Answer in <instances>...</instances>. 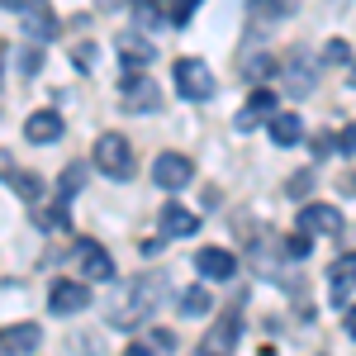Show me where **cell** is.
<instances>
[{"mask_svg": "<svg viewBox=\"0 0 356 356\" xmlns=\"http://www.w3.org/2000/svg\"><path fill=\"white\" fill-rule=\"evenodd\" d=\"M171 72H176V90L186 100H214V72L200 57H176Z\"/></svg>", "mask_w": 356, "mask_h": 356, "instance_id": "3", "label": "cell"}, {"mask_svg": "<svg viewBox=\"0 0 356 356\" xmlns=\"http://www.w3.org/2000/svg\"><path fill=\"white\" fill-rule=\"evenodd\" d=\"M86 186V166L81 162H72V166H62V181H57V200H72V195Z\"/></svg>", "mask_w": 356, "mask_h": 356, "instance_id": "22", "label": "cell"}, {"mask_svg": "<svg viewBox=\"0 0 356 356\" xmlns=\"http://www.w3.org/2000/svg\"><path fill=\"white\" fill-rule=\"evenodd\" d=\"M266 134H271V143H280V147H295L304 138V119L290 110H275L271 119H266Z\"/></svg>", "mask_w": 356, "mask_h": 356, "instance_id": "15", "label": "cell"}, {"mask_svg": "<svg viewBox=\"0 0 356 356\" xmlns=\"http://www.w3.org/2000/svg\"><path fill=\"white\" fill-rule=\"evenodd\" d=\"M114 48H119V57H124V67H129V72H147V67H152V38H143V33H119V43H114Z\"/></svg>", "mask_w": 356, "mask_h": 356, "instance_id": "13", "label": "cell"}, {"mask_svg": "<svg viewBox=\"0 0 356 356\" xmlns=\"http://www.w3.org/2000/svg\"><path fill=\"white\" fill-rule=\"evenodd\" d=\"M38 342H43L38 323H10V328H0V356H29Z\"/></svg>", "mask_w": 356, "mask_h": 356, "instance_id": "12", "label": "cell"}, {"mask_svg": "<svg viewBox=\"0 0 356 356\" xmlns=\"http://www.w3.org/2000/svg\"><path fill=\"white\" fill-rule=\"evenodd\" d=\"M95 166L110 176V181H129L134 176V147L124 134H105L95 138Z\"/></svg>", "mask_w": 356, "mask_h": 356, "instance_id": "2", "label": "cell"}, {"mask_svg": "<svg viewBox=\"0 0 356 356\" xmlns=\"http://www.w3.org/2000/svg\"><path fill=\"white\" fill-rule=\"evenodd\" d=\"M157 228H162V238H191L195 228H200V214H191L186 204H166L162 214H157Z\"/></svg>", "mask_w": 356, "mask_h": 356, "instance_id": "14", "label": "cell"}, {"mask_svg": "<svg viewBox=\"0 0 356 356\" xmlns=\"http://www.w3.org/2000/svg\"><path fill=\"white\" fill-rule=\"evenodd\" d=\"M152 304H157V280L138 275L134 285L110 304V323H114V328H138V323L152 314Z\"/></svg>", "mask_w": 356, "mask_h": 356, "instance_id": "1", "label": "cell"}, {"mask_svg": "<svg viewBox=\"0 0 356 356\" xmlns=\"http://www.w3.org/2000/svg\"><path fill=\"white\" fill-rule=\"evenodd\" d=\"M181 314H186V318L209 314V290H186V295H181Z\"/></svg>", "mask_w": 356, "mask_h": 356, "instance_id": "24", "label": "cell"}, {"mask_svg": "<svg viewBox=\"0 0 356 356\" xmlns=\"http://www.w3.org/2000/svg\"><path fill=\"white\" fill-rule=\"evenodd\" d=\"M332 147H337V152H356V124H347L342 134L332 138Z\"/></svg>", "mask_w": 356, "mask_h": 356, "instance_id": "28", "label": "cell"}, {"mask_svg": "<svg viewBox=\"0 0 356 356\" xmlns=\"http://www.w3.org/2000/svg\"><path fill=\"white\" fill-rule=\"evenodd\" d=\"M285 191H290V200H304V195L314 191V176H309V171H300V176H295V181H290Z\"/></svg>", "mask_w": 356, "mask_h": 356, "instance_id": "27", "label": "cell"}, {"mask_svg": "<svg viewBox=\"0 0 356 356\" xmlns=\"http://www.w3.org/2000/svg\"><path fill=\"white\" fill-rule=\"evenodd\" d=\"M328 285H332V300H337V304L356 290V252H347V257H337V261H332Z\"/></svg>", "mask_w": 356, "mask_h": 356, "instance_id": "17", "label": "cell"}, {"mask_svg": "<svg viewBox=\"0 0 356 356\" xmlns=\"http://www.w3.org/2000/svg\"><path fill=\"white\" fill-rule=\"evenodd\" d=\"M280 15H285L280 0H247V24L252 29H266L271 19H280Z\"/></svg>", "mask_w": 356, "mask_h": 356, "instance_id": "20", "label": "cell"}, {"mask_svg": "<svg viewBox=\"0 0 356 356\" xmlns=\"http://www.w3.org/2000/svg\"><path fill=\"white\" fill-rule=\"evenodd\" d=\"M0 5H5V10H15V15H29V10H38L43 0H0Z\"/></svg>", "mask_w": 356, "mask_h": 356, "instance_id": "31", "label": "cell"}, {"mask_svg": "<svg viewBox=\"0 0 356 356\" xmlns=\"http://www.w3.org/2000/svg\"><path fill=\"white\" fill-rule=\"evenodd\" d=\"M157 81L147 76V72H129L124 81H119V105L129 114H147V110H157Z\"/></svg>", "mask_w": 356, "mask_h": 356, "instance_id": "4", "label": "cell"}, {"mask_svg": "<svg viewBox=\"0 0 356 356\" xmlns=\"http://www.w3.org/2000/svg\"><path fill=\"white\" fill-rule=\"evenodd\" d=\"M72 257H76V266H81L86 280H114V257L95 243V238H76Z\"/></svg>", "mask_w": 356, "mask_h": 356, "instance_id": "5", "label": "cell"}, {"mask_svg": "<svg viewBox=\"0 0 356 356\" xmlns=\"http://www.w3.org/2000/svg\"><path fill=\"white\" fill-rule=\"evenodd\" d=\"M285 257H309V233H295V238L285 243Z\"/></svg>", "mask_w": 356, "mask_h": 356, "instance_id": "30", "label": "cell"}, {"mask_svg": "<svg viewBox=\"0 0 356 356\" xmlns=\"http://www.w3.org/2000/svg\"><path fill=\"white\" fill-rule=\"evenodd\" d=\"M33 223H38V228H48V233L67 228V200H53L48 209H38V204H33Z\"/></svg>", "mask_w": 356, "mask_h": 356, "instance_id": "21", "label": "cell"}, {"mask_svg": "<svg viewBox=\"0 0 356 356\" xmlns=\"http://www.w3.org/2000/svg\"><path fill=\"white\" fill-rule=\"evenodd\" d=\"M342 323H347V332L356 337V309H347V318H342Z\"/></svg>", "mask_w": 356, "mask_h": 356, "instance_id": "34", "label": "cell"}, {"mask_svg": "<svg viewBox=\"0 0 356 356\" xmlns=\"http://www.w3.org/2000/svg\"><path fill=\"white\" fill-rule=\"evenodd\" d=\"M323 57H328L332 67H342V62H347V57H352V48H347V43H342V38H332L328 48H323Z\"/></svg>", "mask_w": 356, "mask_h": 356, "instance_id": "26", "label": "cell"}, {"mask_svg": "<svg viewBox=\"0 0 356 356\" xmlns=\"http://www.w3.org/2000/svg\"><path fill=\"white\" fill-rule=\"evenodd\" d=\"M24 138H29V143H57V138H62V114H57V110H38V114H29Z\"/></svg>", "mask_w": 356, "mask_h": 356, "instance_id": "16", "label": "cell"}, {"mask_svg": "<svg viewBox=\"0 0 356 356\" xmlns=\"http://www.w3.org/2000/svg\"><path fill=\"white\" fill-rule=\"evenodd\" d=\"M124 356H162V352H157V347H152V342L143 337V342H134V347H129V352H124Z\"/></svg>", "mask_w": 356, "mask_h": 356, "instance_id": "32", "label": "cell"}, {"mask_svg": "<svg viewBox=\"0 0 356 356\" xmlns=\"http://www.w3.org/2000/svg\"><path fill=\"white\" fill-rule=\"evenodd\" d=\"M195 5H200V0H171L166 24H171V29H186V24H191V15H195Z\"/></svg>", "mask_w": 356, "mask_h": 356, "instance_id": "25", "label": "cell"}, {"mask_svg": "<svg viewBox=\"0 0 356 356\" xmlns=\"http://www.w3.org/2000/svg\"><path fill=\"white\" fill-rule=\"evenodd\" d=\"M195 271L204 275V280H233L238 257H233V252H223V247H200V252H195Z\"/></svg>", "mask_w": 356, "mask_h": 356, "instance_id": "11", "label": "cell"}, {"mask_svg": "<svg viewBox=\"0 0 356 356\" xmlns=\"http://www.w3.org/2000/svg\"><path fill=\"white\" fill-rule=\"evenodd\" d=\"M90 57H95V43H81V48H72V62H76L81 72H90V67H95Z\"/></svg>", "mask_w": 356, "mask_h": 356, "instance_id": "29", "label": "cell"}, {"mask_svg": "<svg viewBox=\"0 0 356 356\" xmlns=\"http://www.w3.org/2000/svg\"><path fill=\"white\" fill-rule=\"evenodd\" d=\"M195 166L191 157H181V152H162L157 162H152V181L162 186V191H181V186H191Z\"/></svg>", "mask_w": 356, "mask_h": 356, "instance_id": "6", "label": "cell"}, {"mask_svg": "<svg viewBox=\"0 0 356 356\" xmlns=\"http://www.w3.org/2000/svg\"><path fill=\"white\" fill-rule=\"evenodd\" d=\"M86 304H90V290H86L81 280H53V290H48V309L53 314H81Z\"/></svg>", "mask_w": 356, "mask_h": 356, "instance_id": "9", "label": "cell"}, {"mask_svg": "<svg viewBox=\"0 0 356 356\" xmlns=\"http://www.w3.org/2000/svg\"><path fill=\"white\" fill-rule=\"evenodd\" d=\"M238 337H243V323H238V314H223L219 323L209 328V337L200 342V356H233Z\"/></svg>", "mask_w": 356, "mask_h": 356, "instance_id": "8", "label": "cell"}, {"mask_svg": "<svg viewBox=\"0 0 356 356\" xmlns=\"http://www.w3.org/2000/svg\"><path fill=\"white\" fill-rule=\"evenodd\" d=\"M275 72V62L266 53H247L243 57V76H252V81H261V76H271Z\"/></svg>", "mask_w": 356, "mask_h": 356, "instance_id": "23", "label": "cell"}, {"mask_svg": "<svg viewBox=\"0 0 356 356\" xmlns=\"http://www.w3.org/2000/svg\"><path fill=\"white\" fill-rule=\"evenodd\" d=\"M29 38H38V43H48V38H57V33H62V24H57V15L53 10H43V5H38V10H29Z\"/></svg>", "mask_w": 356, "mask_h": 356, "instance_id": "18", "label": "cell"}, {"mask_svg": "<svg viewBox=\"0 0 356 356\" xmlns=\"http://www.w3.org/2000/svg\"><path fill=\"white\" fill-rule=\"evenodd\" d=\"M10 191L19 195V200H29V204H38V195H43V181L33 176V171H19V166H10Z\"/></svg>", "mask_w": 356, "mask_h": 356, "instance_id": "19", "label": "cell"}, {"mask_svg": "<svg viewBox=\"0 0 356 356\" xmlns=\"http://www.w3.org/2000/svg\"><path fill=\"white\" fill-rule=\"evenodd\" d=\"M271 114H275V90H271V86H257V90L247 95V105L238 110V119H233V124H238V129L247 134V129H257V124H266Z\"/></svg>", "mask_w": 356, "mask_h": 356, "instance_id": "10", "label": "cell"}, {"mask_svg": "<svg viewBox=\"0 0 356 356\" xmlns=\"http://www.w3.org/2000/svg\"><path fill=\"white\" fill-rule=\"evenodd\" d=\"M300 233H318V238H342V214L332 204H304L300 209Z\"/></svg>", "mask_w": 356, "mask_h": 356, "instance_id": "7", "label": "cell"}, {"mask_svg": "<svg viewBox=\"0 0 356 356\" xmlns=\"http://www.w3.org/2000/svg\"><path fill=\"white\" fill-rule=\"evenodd\" d=\"M38 67H43V53H33V48H29V53H24V72H38Z\"/></svg>", "mask_w": 356, "mask_h": 356, "instance_id": "33", "label": "cell"}]
</instances>
